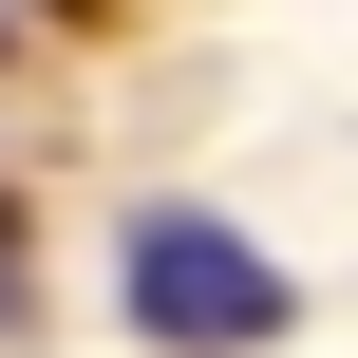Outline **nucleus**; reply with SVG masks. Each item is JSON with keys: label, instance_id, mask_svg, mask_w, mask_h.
Masks as SVG:
<instances>
[{"label": "nucleus", "instance_id": "f257e3e1", "mask_svg": "<svg viewBox=\"0 0 358 358\" xmlns=\"http://www.w3.org/2000/svg\"><path fill=\"white\" fill-rule=\"evenodd\" d=\"M113 302H132V340H170V358H264L283 321H302V283H283L245 227H208V208H132Z\"/></svg>", "mask_w": 358, "mask_h": 358}]
</instances>
